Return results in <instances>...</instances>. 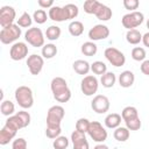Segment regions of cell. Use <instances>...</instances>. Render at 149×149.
<instances>
[{"label": "cell", "instance_id": "obj_1", "mask_svg": "<svg viewBox=\"0 0 149 149\" xmlns=\"http://www.w3.org/2000/svg\"><path fill=\"white\" fill-rule=\"evenodd\" d=\"M79 9L78 6L73 5V3H68L63 7L61 6H54L49 9L48 15L49 19L56 22H63V21H68V20H73L78 16Z\"/></svg>", "mask_w": 149, "mask_h": 149}, {"label": "cell", "instance_id": "obj_2", "mask_svg": "<svg viewBox=\"0 0 149 149\" xmlns=\"http://www.w3.org/2000/svg\"><path fill=\"white\" fill-rule=\"evenodd\" d=\"M50 88L52 92V95L56 101L58 102H68L71 99V90L68 86V83L62 77H55L52 78L50 83Z\"/></svg>", "mask_w": 149, "mask_h": 149}, {"label": "cell", "instance_id": "obj_3", "mask_svg": "<svg viewBox=\"0 0 149 149\" xmlns=\"http://www.w3.org/2000/svg\"><path fill=\"white\" fill-rule=\"evenodd\" d=\"M15 100L19 104L20 107H22L23 109H28L34 105V95H33V91L30 87L28 86H19L15 90L14 93Z\"/></svg>", "mask_w": 149, "mask_h": 149}, {"label": "cell", "instance_id": "obj_4", "mask_svg": "<svg viewBox=\"0 0 149 149\" xmlns=\"http://www.w3.org/2000/svg\"><path fill=\"white\" fill-rule=\"evenodd\" d=\"M144 21V15L141 12H129L127 14H125L121 19V23L123 26V28H126L127 30H132L135 29L136 27L141 26L142 22Z\"/></svg>", "mask_w": 149, "mask_h": 149}, {"label": "cell", "instance_id": "obj_5", "mask_svg": "<svg viewBox=\"0 0 149 149\" xmlns=\"http://www.w3.org/2000/svg\"><path fill=\"white\" fill-rule=\"evenodd\" d=\"M21 27L17 24H10L6 28H1L0 30V41L3 44H10L19 40L21 36Z\"/></svg>", "mask_w": 149, "mask_h": 149}, {"label": "cell", "instance_id": "obj_6", "mask_svg": "<svg viewBox=\"0 0 149 149\" xmlns=\"http://www.w3.org/2000/svg\"><path fill=\"white\" fill-rule=\"evenodd\" d=\"M24 40L34 48H40L44 45L45 37L43 35V31L37 27H31L24 33Z\"/></svg>", "mask_w": 149, "mask_h": 149}, {"label": "cell", "instance_id": "obj_7", "mask_svg": "<svg viewBox=\"0 0 149 149\" xmlns=\"http://www.w3.org/2000/svg\"><path fill=\"white\" fill-rule=\"evenodd\" d=\"M87 134L93 141H95L98 143H104L108 136L107 130L102 127V125L99 121H91Z\"/></svg>", "mask_w": 149, "mask_h": 149}, {"label": "cell", "instance_id": "obj_8", "mask_svg": "<svg viewBox=\"0 0 149 149\" xmlns=\"http://www.w3.org/2000/svg\"><path fill=\"white\" fill-rule=\"evenodd\" d=\"M106 59L115 68H119V66H122L125 65L126 63V56L123 52H121L119 49L114 48V47H108L105 49V52H104Z\"/></svg>", "mask_w": 149, "mask_h": 149}, {"label": "cell", "instance_id": "obj_9", "mask_svg": "<svg viewBox=\"0 0 149 149\" xmlns=\"http://www.w3.org/2000/svg\"><path fill=\"white\" fill-rule=\"evenodd\" d=\"M65 111L61 105L51 106L47 113V126H61Z\"/></svg>", "mask_w": 149, "mask_h": 149}, {"label": "cell", "instance_id": "obj_10", "mask_svg": "<svg viewBox=\"0 0 149 149\" xmlns=\"http://www.w3.org/2000/svg\"><path fill=\"white\" fill-rule=\"evenodd\" d=\"M99 87V81L95 76L87 74L80 81V90L86 97H91L97 93Z\"/></svg>", "mask_w": 149, "mask_h": 149}, {"label": "cell", "instance_id": "obj_11", "mask_svg": "<svg viewBox=\"0 0 149 149\" xmlns=\"http://www.w3.org/2000/svg\"><path fill=\"white\" fill-rule=\"evenodd\" d=\"M109 106H111L109 99L104 94L95 95L91 101V108L98 114H104V113L108 112Z\"/></svg>", "mask_w": 149, "mask_h": 149}, {"label": "cell", "instance_id": "obj_12", "mask_svg": "<svg viewBox=\"0 0 149 149\" xmlns=\"http://www.w3.org/2000/svg\"><path fill=\"white\" fill-rule=\"evenodd\" d=\"M16 12L12 6H2L0 8V26L6 28L10 24H14Z\"/></svg>", "mask_w": 149, "mask_h": 149}, {"label": "cell", "instance_id": "obj_13", "mask_svg": "<svg viewBox=\"0 0 149 149\" xmlns=\"http://www.w3.org/2000/svg\"><path fill=\"white\" fill-rule=\"evenodd\" d=\"M28 56V45L24 42H15L9 49V57L13 61H21Z\"/></svg>", "mask_w": 149, "mask_h": 149}, {"label": "cell", "instance_id": "obj_14", "mask_svg": "<svg viewBox=\"0 0 149 149\" xmlns=\"http://www.w3.org/2000/svg\"><path fill=\"white\" fill-rule=\"evenodd\" d=\"M43 65H44V58L40 55H36V54H33L30 56H28L27 58V66H28V70L31 74L34 76H37L42 69H43Z\"/></svg>", "mask_w": 149, "mask_h": 149}, {"label": "cell", "instance_id": "obj_15", "mask_svg": "<svg viewBox=\"0 0 149 149\" xmlns=\"http://www.w3.org/2000/svg\"><path fill=\"white\" fill-rule=\"evenodd\" d=\"M109 36V28L105 24H95L88 30V38L93 41L105 40Z\"/></svg>", "mask_w": 149, "mask_h": 149}, {"label": "cell", "instance_id": "obj_16", "mask_svg": "<svg viewBox=\"0 0 149 149\" xmlns=\"http://www.w3.org/2000/svg\"><path fill=\"white\" fill-rule=\"evenodd\" d=\"M16 133H17L16 128H14L13 126H10V125L5 122V126L0 130V144L1 146L8 144L9 141H12L16 136Z\"/></svg>", "mask_w": 149, "mask_h": 149}, {"label": "cell", "instance_id": "obj_17", "mask_svg": "<svg viewBox=\"0 0 149 149\" xmlns=\"http://www.w3.org/2000/svg\"><path fill=\"white\" fill-rule=\"evenodd\" d=\"M71 141L73 144V149H90L88 142L86 140L85 133H80L78 130H73L71 134Z\"/></svg>", "mask_w": 149, "mask_h": 149}, {"label": "cell", "instance_id": "obj_18", "mask_svg": "<svg viewBox=\"0 0 149 149\" xmlns=\"http://www.w3.org/2000/svg\"><path fill=\"white\" fill-rule=\"evenodd\" d=\"M135 81V76L130 70H125L119 74V84L121 87L128 88Z\"/></svg>", "mask_w": 149, "mask_h": 149}, {"label": "cell", "instance_id": "obj_19", "mask_svg": "<svg viewBox=\"0 0 149 149\" xmlns=\"http://www.w3.org/2000/svg\"><path fill=\"white\" fill-rule=\"evenodd\" d=\"M72 69L74 70L76 73L78 74H87L91 70V64L87 62V61H84V59H77L73 62L72 64Z\"/></svg>", "mask_w": 149, "mask_h": 149}, {"label": "cell", "instance_id": "obj_20", "mask_svg": "<svg viewBox=\"0 0 149 149\" xmlns=\"http://www.w3.org/2000/svg\"><path fill=\"white\" fill-rule=\"evenodd\" d=\"M121 120H122V118H121L120 114H118V113H109V114L105 118V121H104V122H105V126H106L107 128H109V129H115V128L120 127Z\"/></svg>", "mask_w": 149, "mask_h": 149}, {"label": "cell", "instance_id": "obj_21", "mask_svg": "<svg viewBox=\"0 0 149 149\" xmlns=\"http://www.w3.org/2000/svg\"><path fill=\"white\" fill-rule=\"evenodd\" d=\"M94 15L100 21H108L112 17L113 13H112V9L108 6H106V5H104V3L100 2V5H99V7H98V9H97V12H95Z\"/></svg>", "mask_w": 149, "mask_h": 149}, {"label": "cell", "instance_id": "obj_22", "mask_svg": "<svg viewBox=\"0 0 149 149\" xmlns=\"http://www.w3.org/2000/svg\"><path fill=\"white\" fill-rule=\"evenodd\" d=\"M57 47L54 44V43H47L42 47V50H41V54H42V57L45 58V59H51L54 58L56 55H57Z\"/></svg>", "mask_w": 149, "mask_h": 149}, {"label": "cell", "instance_id": "obj_23", "mask_svg": "<svg viewBox=\"0 0 149 149\" xmlns=\"http://www.w3.org/2000/svg\"><path fill=\"white\" fill-rule=\"evenodd\" d=\"M68 29H69L70 35H72V36H74V37H78V36H80V35L84 33V24H83V22H80V21L73 20V21L70 22Z\"/></svg>", "mask_w": 149, "mask_h": 149}, {"label": "cell", "instance_id": "obj_24", "mask_svg": "<svg viewBox=\"0 0 149 149\" xmlns=\"http://www.w3.org/2000/svg\"><path fill=\"white\" fill-rule=\"evenodd\" d=\"M126 40L129 44L136 45L140 42H142V34L137 30V29H132V30H127L126 33Z\"/></svg>", "mask_w": 149, "mask_h": 149}, {"label": "cell", "instance_id": "obj_25", "mask_svg": "<svg viewBox=\"0 0 149 149\" xmlns=\"http://www.w3.org/2000/svg\"><path fill=\"white\" fill-rule=\"evenodd\" d=\"M121 118L125 122L128 121V120H133V119L139 118L137 108L134 107V106H126L121 112Z\"/></svg>", "mask_w": 149, "mask_h": 149}, {"label": "cell", "instance_id": "obj_26", "mask_svg": "<svg viewBox=\"0 0 149 149\" xmlns=\"http://www.w3.org/2000/svg\"><path fill=\"white\" fill-rule=\"evenodd\" d=\"M113 136L119 142H126L130 136V132L127 127H118V128H115Z\"/></svg>", "mask_w": 149, "mask_h": 149}, {"label": "cell", "instance_id": "obj_27", "mask_svg": "<svg viewBox=\"0 0 149 149\" xmlns=\"http://www.w3.org/2000/svg\"><path fill=\"white\" fill-rule=\"evenodd\" d=\"M80 51H81L85 56L91 57V56H94V55L97 54V51H98V47H97V44H95L94 42H92V41H87V42H84V43L81 44Z\"/></svg>", "mask_w": 149, "mask_h": 149}, {"label": "cell", "instance_id": "obj_28", "mask_svg": "<svg viewBox=\"0 0 149 149\" xmlns=\"http://www.w3.org/2000/svg\"><path fill=\"white\" fill-rule=\"evenodd\" d=\"M115 81H116V76H115V73L109 72V71H107V72H106L105 74H102L101 78H100L101 85H102L104 87H106V88L113 87L114 84H115Z\"/></svg>", "mask_w": 149, "mask_h": 149}, {"label": "cell", "instance_id": "obj_29", "mask_svg": "<svg viewBox=\"0 0 149 149\" xmlns=\"http://www.w3.org/2000/svg\"><path fill=\"white\" fill-rule=\"evenodd\" d=\"M61 34H62L61 28L58 26H55V24L48 27L45 30V37L49 41H57L61 37Z\"/></svg>", "mask_w": 149, "mask_h": 149}, {"label": "cell", "instance_id": "obj_30", "mask_svg": "<svg viewBox=\"0 0 149 149\" xmlns=\"http://www.w3.org/2000/svg\"><path fill=\"white\" fill-rule=\"evenodd\" d=\"M0 111L1 114L5 116H12L14 115L15 112V106L10 100H2L1 105H0Z\"/></svg>", "mask_w": 149, "mask_h": 149}, {"label": "cell", "instance_id": "obj_31", "mask_svg": "<svg viewBox=\"0 0 149 149\" xmlns=\"http://www.w3.org/2000/svg\"><path fill=\"white\" fill-rule=\"evenodd\" d=\"M91 71L94 73V74H99V76H102L107 72V65L101 62V61H95L91 64Z\"/></svg>", "mask_w": 149, "mask_h": 149}, {"label": "cell", "instance_id": "obj_32", "mask_svg": "<svg viewBox=\"0 0 149 149\" xmlns=\"http://www.w3.org/2000/svg\"><path fill=\"white\" fill-rule=\"evenodd\" d=\"M99 5H100V2L97 1V0H86L84 2V5H83L84 12L87 13V14H93L94 15L97 9H98V7H99Z\"/></svg>", "mask_w": 149, "mask_h": 149}, {"label": "cell", "instance_id": "obj_33", "mask_svg": "<svg viewBox=\"0 0 149 149\" xmlns=\"http://www.w3.org/2000/svg\"><path fill=\"white\" fill-rule=\"evenodd\" d=\"M146 56H147V54H146L144 48H142V47H135V48H133V50H132V58L134 61H136V62H143L146 59Z\"/></svg>", "mask_w": 149, "mask_h": 149}, {"label": "cell", "instance_id": "obj_34", "mask_svg": "<svg viewBox=\"0 0 149 149\" xmlns=\"http://www.w3.org/2000/svg\"><path fill=\"white\" fill-rule=\"evenodd\" d=\"M31 23H33V17L27 13V12H24V13H22L21 14V16L17 19V26L19 27H21V28H28V27H30L31 26Z\"/></svg>", "mask_w": 149, "mask_h": 149}, {"label": "cell", "instance_id": "obj_35", "mask_svg": "<svg viewBox=\"0 0 149 149\" xmlns=\"http://www.w3.org/2000/svg\"><path fill=\"white\" fill-rule=\"evenodd\" d=\"M48 17H49V15L47 14V12L44 9H36L33 14V20L38 24H43L48 20Z\"/></svg>", "mask_w": 149, "mask_h": 149}, {"label": "cell", "instance_id": "obj_36", "mask_svg": "<svg viewBox=\"0 0 149 149\" xmlns=\"http://www.w3.org/2000/svg\"><path fill=\"white\" fill-rule=\"evenodd\" d=\"M54 149H66L69 147V139L66 136H58L52 142Z\"/></svg>", "mask_w": 149, "mask_h": 149}, {"label": "cell", "instance_id": "obj_37", "mask_svg": "<svg viewBox=\"0 0 149 149\" xmlns=\"http://www.w3.org/2000/svg\"><path fill=\"white\" fill-rule=\"evenodd\" d=\"M61 133H62V128H61V126H47V128H45V135H47V137H49V139H56V137H58V136H61Z\"/></svg>", "mask_w": 149, "mask_h": 149}, {"label": "cell", "instance_id": "obj_38", "mask_svg": "<svg viewBox=\"0 0 149 149\" xmlns=\"http://www.w3.org/2000/svg\"><path fill=\"white\" fill-rule=\"evenodd\" d=\"M91 121H88L86 118H80L76 121V130L80 133H87Z\"/></svg>", "mask_w": 149, "mask_h": 149}, {"label": "cell", "instance_id": "obj_39", "mask_svg": "<svg viewBox=\"0 0 149 149\" xmlns=\"http://www.w3.org/2000/svg\"><path fill=\"white\" fill-rule=\"evenodd\" d=\"M15 114L20 118V120H21V122H22V125H23V128H26V127L29 126L30 120H31V116H30V114H29L28 112H26V111H20V112H17V113H15Z\"/></svg>", "mask_w": 149, "mask_h": 149}, {"label": "cell", "instance_id": "obj_40", "mask_svg": "<svg viewBox=\"0 0 149 149\" xmlns=\"http://www.w3.org/2000/svg\"><path fill=\"white\" fill-rule=\"evenodd\" d=\"M125 123H126V127L129 130H139L141 128V126H142V122H141L140 118H136V119H133V120H128Z\"/></svg>", "mask_w": 149, "mask_h": 149}, {"label": "cell", "instance_id": "obj_41", "mask_svg": "<svg viewBox=\"0 0 149 149\" xmlns=\"http://www.w3.org/2000/svg\"><path fill=\"white\" fill-rule=\"evenodd\" d=\"M123 7L130 12H135V9L139 8L140 1L139 0H123Z\"/></svg>", "mask_w": 149, "mask_h": 149}, {"label": "cell", "instance_id": "obj_42", "mask_svg": "<svg viewBox=\"0 0 149 149\" xmlns=\"http://www.w3.org/2000/svg\"><path fill=\"white\" fill-rule=\"evenodd\" d=\"M27 141L23 137H17L12 143V149H27Z\"/></svg>", "mask_w": 149, "mask_h": 149}, {"label": "cell", "instance_id": "obj_43", "mask_svg": "<svg viewBox=\"0 0 149 149\" xmlns=\"http://www.w3.org/2000/svg\"><path fill=\"white\" fill-rule=\"evenodd\" d=\"M37 3H38V6L42 8V9H47V8H51V7H54L55 5H54V1L52 0H38L37 1Z\"/></svg>", "mask_w": 149, "mask_h": 149}, {"label": "cell", "instance_id": "obj_44", "mask_svg": "<svg viewBox=\"0 0 149 149\" xmlns=\"http://www.w3.org/2000/svg\"><path fill=\"white\" fill-rule=\"evenodd\" d=\"M141 72L146 76H149V59H144L141 64Z\"/></svg>", "mask_w": 149, "mask_h": 149}, {"label": "cell", "instance_id": "obj_45", "mask_svg": "<svg viewBox=\"0 0 149 149\" xmlns=\"http://www.w3.org/2000/svg\"><path fill=\"white\" fill-rule=\"evenodd\" d=\"M142 43L144 44V47L149 48V31L146 33L144 35H142Z\"/></svg>", "mask_w": 149, "mask_h": 149}, {"label": "cell", "instance_id": "obj_46", "mask_svg": "<svg viewBox=\"0 0 149 149\" xmlns=\"http://www.w3.org/2000/svg\"><path fill=\"white\" fill-rule=\"evenodd\" d=\"M93 149H109V148H108L106 144H104V143H99V144H97Z\"/></svg>", "mask_w": 149, "mask_h": 149}, {"label": "cell", "instance_id": "obj_47", "mask_svg": "<svg viewBox=\"0 0 149 149\" xmlns=\"http://www.w3.org/2000/svg\"><path fill=\"white\" fill-rule=\"evenodd\" d=\"M147 28H148V29H149V19H148V20H147Z\"/></svg>", "mask_w": 149, "mask_h": 149}, {"label": "cell", "instance_id": "obj_48", "mask_svg": "<svg viewBox=\"0 0 149 149\" xmlns=\"http://www.w3.org/2000/svg\"><path fill=\"white\" fill-rule=\"evenodd\" d=\"M27 149H28V148H27Z\"/></svg>", "mask_w": 149, "mask_h": 149}]
</instances>
